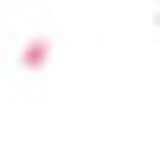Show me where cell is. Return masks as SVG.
<instances>
[{
    "mask_svg": "<svg viewBox=\"0 0 160 153\" xmlns=\"http://www.w3.org/2000/svg\"><path fill=\"white\" fill-rule=\"evenodd\" d=\"M45 58H51V38H32V45L19 51V64H26V70H32V64H45Z\"/></svg>",
    "mask_w": 160,
    "mask_h": 153,
    "instance_id": "obj_1",
    "label": "cell"
}]
</instances>
